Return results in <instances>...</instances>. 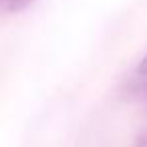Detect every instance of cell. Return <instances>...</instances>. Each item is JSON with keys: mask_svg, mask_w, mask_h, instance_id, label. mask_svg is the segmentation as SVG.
Returning <instances> with one entry per match:
<instances>
[{"mask_svg": "<svg viewBox=\"0 0 147 147\" xmlns=\"http://www.w3.org/2000/svg\"><path fill=\"white\" fill-rule=\"evenodd\" d=\"M133 147H147V131H143V133H139V135H137V139H135Z\"/></svg>", "mask_w": 147, "mask_h": 147, "instance_id": "2", "label": "cell"}, {"mask_svg": "<svg viewBox=\"0 0 147 147\" xmlns=\"http://www.w3.org/2000/svg\"><path fill=\"white\" fill-rule=\"evenodd\" d=\"M34 0H0V6L6 8L8 12H20L24 8H28Z\"/></svg>", "mask_w": 147, "mask_h": 147, "instance_id": "1", "label": "cell"}, {"mask_svg": "<svg viewBox=\"0 0 147 147\" xmlns=\"http://www.w3.org/2000/svg\"><path fill=\"white\" fill-rule=\"evenodd\" d=\"M137 73H139V75H143V77H147V55H145V57H143V61L139 63Z\"/></svg>", "mask_w": 147, "mask_h": 147, "instance_id": "3", "label": "cell"}]
</instances>
